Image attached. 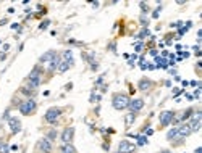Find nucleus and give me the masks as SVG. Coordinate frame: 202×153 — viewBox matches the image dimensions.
<instances>
[{"label": "nucleus", "mask_w": 202, "mask_h": 153, "mask_svg": "<svg viewBox=\"0 0 202 153\" xmlns=\"http://www.w3.org/2000/svg\"><path fill=\"white\" fill-rule=\"evenodd\" d=\"M60 114H62V108H57V107L49 108L47 113H45V121L47 122H55L57 119L60 118Z\"/></svg>", "instance_id": "4"}, {"label": "nucleus", "mask_w": 202, "mask_h": 153, "mask_svg": "<svg viewBox=\"0 0 202 153\" xmlns=\"http://www.w3.org/2000/svg\"><path fill=\"white\" fill-rule=\"evenodd\" d=\"M191 114H192V108H189V110H186L184 113H183V116H181V119L184 121V119H188V118H191Z\"/></svg>", "instance_id": "21"}, {"label": "nucleus", "mask_w": 202, "mask_h": 153, "mask_svg": "<svg viewBox=\"0 0 202 153\" xmlns=\"http://www.w3.org/2000/svg\"><path fill=\"white\" fill-rule=\"evenodd\" d=\"M134 150H136V145L129 143L128 140H121L120 145H118V151L120 153H133Z\"/></svg>", "instance_id": "5"}, {"label": "nucleus", "mask_w": 202, "mask_h": 153, "mask_svg": "<svg viewBox=\"0 0 202 153\" xmlns=\"http://www.w3.org/2000/svg\"><path fill=\"white\" fill-rule=\"evenodd\" d=\"M71 66H73V65H70L68 61H65V60H63V61H60V63H58V68H57V69H58L60 73H65L68 68H71Z\"/></svg>", "instance_id": "16"}, {"label": "nucleus", "mask_w": 202, "mask_h": 153, "mask_svg": "<svg viewBox=\"0 0 202 153\" xmlns=\"http://www.w3.org/2000/svg\"><path fill=\"white\" fill-rule=\"evenodd\" d=\"M36 92V89H29V87H23L21 89V93H24V95H33Z\"/></svg>", "instance_id": "19"}, {"label": "nucleus", "mask_w": 202, "mask_h": 153, "mask_svg": "<svg viewBox=\"0 0 202 153\" xmlns=\"http://www.w3.org/2000/svg\"><path fill=\"white\" fill-rule=\"evenodd\" d=\"M150 87H152V82L149 79H141L139 84H138V89L139 90H149Z\"/></svg>", "instance_id": "13"}, {"label": "nucleus", "mask_w": 202, "mask_h": 153, "mask_svg": "<svg viewBox=\"0 0 202 153\" xmlns=\"http://www.w3.org/2000/svg\"><path fill=\"white\" fill-rule=\"evenodd\" d=\"M37 148L41 150V153H50L52 151V143L49 139H41L37 143Z\"/></svg>", "instance_id": "8"}, {"label": "nucleus", "mask_w": 202, "mask_h": 153, "mask_svg": "<svg viewBox=\"0 0 202 153\" xmlns=\"http://www.w3.org/2000/svg\"><path fill=\"white\" fill-rule=\"evenodd\" d=\"M58 63H60V58H58V56H55V58L49 63V66H47V68H49V71H55L57 68H58Z\"/></svg>", "instance_id": "14"}, {"label": "nucleus", "mask_w": 202, "mask_h": 153, "mask_svg": "<svg viewBox=\"0 0 202 153\" xmlns=\"http://www.w3.org/2000/svg\"><path fill=\"white\" fill-rule=\"evenodd\" d=\"M63 60L68 61L70 65H73V63H74V61H73V52H71V50H66V52L63 53Z\"/></svg>", "instance_id": "18"}, {"label": "nucleus", "mask_w": 202, "mask_h": 153, "mask_svg": "<svg viewBox=\"0 0 202 153\" xmlns=\"http://www.w3.org/2000/svg\"><path fill=\"white\" fill-rule=\"evenodd\" d=\"M49 24H50V21H49V20H47V21H44V23L41 24V29H45V27L49 26Z\"/></svg>", "instance_id": "27"}, {"label": "nucleus", "mask_w": 202, "mask_h": 153, "mask_svg": "<svg viewBox=\"0 0 202 153\" xmlns=\"http://www.w3.org/2000/svg\"><path fill=\"white\" fill-rule=\"evenodd\" d=\"M159 12H160V8H157V10L154 12V15H152V16H154V18H159Z\"/></svg>", "instance_id": "28"}, {"label": "nucleus", "mask_w": 202, "mask_h": 153, "mask_svg": "<svg viewBox=\"0 0 202 153\" xmlns=\"http://www.w3.org/2000/svg\"><path fill=\"white\" fill-rule=\"evenodd\" d=\"M28 82H29L31 89H36L37 85L41 84V68L39 66H36V68L31 71V74L28 76Z\"/></svg>", "instance_id": "2"}, {"label": "nucleus", "mask_w": 202, "mask_h": 153, "mask_svg": "<svg viewBox=\"0 0 202 153\" xmlns=\"http://www.w3.org/2000/svg\"><path fill=\"white\" fill-rule=\"evenodd\" d=\"M0 153H8V145L7 143H0Z\"/></svg>", "instance_id": "23"}, {"label": "nucleus", "mask_w": 202, "mask_h": 153, "mask_svg": "<svg viewBox=\"0 0 202 153\" xmlns=\"http://www.w3.org/2000/svg\"><path fill=\"white\" fill-rule=\"evenodd\" d=\"M142 107H144V100H141V98H134V100H129V105H128V108H129L133 113H136V111L142 110Z\"/></svg>", "instance_id": "9"}, {"label": "nucleus", "mask_w": 202, "mask_h": 153, "mask_svg": "<svg viewBox=\"0 0 202 153\" xmlns=\"http://www.w3.org/2000/svg\"><path fill=\"white\" fill-rule=\"evenodd\" d=\"M176 137H178V126L173 127V129H170L168 134H167V139H168V140H173V139H176Z\"/></svg>", "instance_id": "17"}, {"label": "nucleus", "mask_w": 202, "mask_h": 153, "mask_svg": "<svg viewBox=\"0 0 202 153\" xmlns=\"http://www.w3.org/2000/svg\"><path fill=\"white\" fill-rule=\"evenodd\" d=\"M139 7H141L142 13H147V12H149V7H147V3H146V2H141V3H139Z\"/></svg>", "instance_id": "22"}, {"label": "nucleus", "mask_w": 202, "mask_h": 153, "mask_svg": "<svg viewBox=\"0 0 202 153\" xmlns=\"http://www.w3.org/2000/svg\"><path fill=\"white\" fill-rule=\"evenodd\" d=\"M55 56H57V53H55L53 50H49L47 53H44V55L41 56V61H42V63H50V61L55 58Z\"/></svg>", "instance_id": "12"}, {"label": "nucleus", "mask_w": 202, "mask_h": 153, "mask_svg": "<svg viewBox=\"0 0 202 153\" xmlns=\"http://www.w3.org/2000/svg\"><path fill=\"white\" fill-rule=\"evenodd\" d=\"M162 153H170V151H168V150H165V151H162Z\"/></svg>", "instance_id": "30"}, {"label": "nucleus", "mask_w": 202, "mask_h": 153, "mask_svg": "<svg viewBox=\"0 0 202 153\" xmlns=\"http://www.w3.org/2000/svg\"><path fill=\"white\" fill-rule=\"evenodd\" d=\"M36 110V102L33 100V98H28V100H24L21 105H20V113L21 114H29V113H33Z\"/></svg>", "instance_id": "3"}, {"label": "nucleus", "mask_w": 202, "mask_h": 153, "mask_svg": "<svg viewBox=\"0 0 202 153\" xmlns=\"http://www.w3.org/2000/svg\"><path fill=\"white\" fill-rule=\"evenodd\" d=\"M173 119H175V113L173 111H163L160 114V124L162 126H168Z\"/></svg>", "instance_id": "7"}, {"label": "nucleus", "mask_w": 202, "mask_h": 153, "mask_svg": "<svg viewBox=\"0 0 202 153\" xmlns=\"http://www.w3.org/2000/svg\"><path fill=\"white\" fill-rule=\"evenodd\" d=\"M57 137V131H50L49 134H47V139H49V140H53Z\"/></svg>", "instance_id": "24"}, {"label": "nucleus", "mask_w": 202, "mask_h": 153, "mask_svg": "<svg viewBox=\"0 0 202 153\" xmlns=\"http://www.w3.org/2000/svg\"><path fill=\"white\" fill-rule=\"evenodd\" d=\"M146 36H149V31H147V29H142V31L138 34V37H139V39H142V37H146Z\"/></svg>", "instance_id": "25"}, {"label": "nucleus", "mask_w": 202, "mask_h": 153, "mask_svg": "<svg viewBox=\"0 0 202 153\" xmlns=\"http://www.w3.org/2000/svg\"><path fill=\"white\" fill-rule=\"evenodd\" d=\"M141 49H142V45L138 44V45H136V52H141Z\"/></svg>", "instance_id": "29"}, {"label": "nucleus", "mask_w": 202, "mask_h": 153, "mask_svg": "<svg viewBox=\"0 0 202 153\" xmlns=\"http://www.w3.org/2000/svg\"><path fill=\"white\" fill-rule=\"evenodd\" d=\"M73 136H74V127H66L62 134V140L63 143H71L73 140Z\"/></svg>", "instance_id": "10"}, {"label": "nucleus", "mask_w": 202, "mask_h": 153, "mask_svg": "<svg viewBox=\"0 0 202 153\" xmlns=\"http://www.w3.org/2000/svg\"><path fill=\"white\" fill-rule=\"evenodd\" d=\"M118 153H120V151H118Z\"/></svg>", "instance_id": "31"}, {"label": "nucleus", "mask_w": 202, "mask_h": 153, "mask_svg": "<svg viewBox=\"0 0 202 153\" xmlns=\"http://www.w3.org/2000/svg\"><path fill=\"white\" fill-rule=\"evenodd\" d=\"M138 143H139V145H146V143H147V139H146V137H138Z\"/></svg>", "instance_id": "26"}, {"label": "nucleus", "mask_w": 202, "mask_h": 153, "mask_svg": "<svg viewBox=\"0 0 202 153\" xmlns=\"http://www.w3.org/2000/svg\"><path fill=\"white\" fill-rule=\"evenodd\" d=\"M62 153H78V151H76V148L71 145V143H65L62 147Z\"/></svg>", "instance_id": "15"}, {"label": "nucleus", "mask_w": 202, "mask_h": 153, "mask_svg": "<svg viewBox=\"0 0 202 153\" xmlns=\"http://www.w3.org/2000/svg\"><path fill=\"white\" fill-rule=\"evenodd\" d=\"M8 127H10L12 134H18L21 131V122L18 118H8Z\"/></svg>", "instance_id": "6"}, {"label": "nucleus", "mask_w": 202, "mask_h": 153, "mask_svg": "<svg viewBox=\"0 0 202 153\" xmlns=\"http://www.w3.org/2000/svg\"><path fill=\"white\" fill-rule=\"evenodd\" d=\"M192 131H191V124L188 122V124H183V126H178V137L181 139V137H188L189 134H191Z\"/></svg>", "instance_id": "11"}, {"label": "nucleus", "mask_w": 202, "mask_h": 153, "mask_svg": "<svg viewBox=\"0 0 202 153\" xmlns=\"http://www.w3.org/2000/svg\"><path fill=\"white\" fill-rule=\"evenodd\" d=\"M134 118H136V114H134L133 111H131L129 114H126V124H128V126H129V124L134 121Z\"/></svg>", "instance_id": "20"}, {"label": "nucleus", "mask_w": 202, "mask_h": 153, "mask_svg": "<svg viewBox=\"0 0 202 153\" xmlns=\"http://www.w3.org/2000/svg\"><path fill=\"white\" fill-rule=\"evenodd\" d=\"M112 105H113L115 110H124V108H128V105H129L128 95H124V93H115L113 98H112Z\"/></svg>", "instance_id": "1"}]
</instances>
